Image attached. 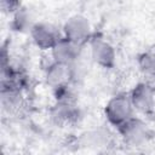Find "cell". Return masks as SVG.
Returning a JSON list of instances; mask_svg holds the SVG:
<instances>
[{"instance_id": "2", "label": "cell", "mask_w": 155, "mask_h": 155, "mask_svg": "<svg viewBox=\"0 0 155 155\" xmlns=\"http://www.w3.org/2000/svg\"><path fill=\"white\" fill-rule=\"evenodd\" d=\"M63 36L80 46L90 42L91 38L93 36L91 24L85 16L74 15L69 17L62 29Z\"/></svg>"}, {"instance_id": "4", "label": "cell", "mask_w": 155, "mask_h": 155, "mask_svg": "<svg viewBox=\"0 0 155 155\" xmlns=\"http://www.w3.org/2000/svg\"><path fill=\"white\" fill-rule=\"evenodd\" d=\"M30 36L34 44L41 50H52L63 38V33L48 22H36L30 30Z\"/></svg>"}, {"instance_id": "10", "label": "cell", "mask_w": 155, "mask_h": 155, "mask_svg": "<svg viewBox=\"0 0 155 155\" xmlns=\"http://www.w3.org/2000/svg\"><path fill=\"white\" fill-rule=\"evenodd\" d=\"M34 16L29 11V8L21 7L17 12L13 13V21H12V27L17 31H29L31 28L35 25L36 22L33 21Z\"/></svg>"}, {"instance_id": "9", "label": "cell", "mask_w": 155, "mask_h": 155, "mask_svg": "<svg viewBox=\"0 0 155 155\" xmlns=\"http://www.w3.org/2000/svg\"><path fill=\"white\" fill-rule=\"evenodd\" d=\"M51 51H52L53 61L73 64L78 59V57L80 56L81 46L63 36Z\"/></svg>"}, {"instance_id": "13", "label": "cell", "mask_w": 155, "mask_h": 155, "mask_svg": "<svg viewBox=\"0 0 155 155\" xmlns=\"http://www.w3.org/2000/svg\"><path fill=\"white\" fill-rule=\"evenodd\" d=\"M154 78H155V75H154Z\"/></svg>"}, {"instance_id": "6", "label": "cell", "mask_w": 155, "mask_h": 155, "mask_svg": "<svg viewBox=\"0 0 155 155\" xmlns=\"http://www.w3.org/2000/svg\"><path fill=\"white\" fill-rule=\"evenodd\" d=\"M130 99L134 110L142 114H151L155 110V90L147 82L137 84L130 93Z\"/></svg>"}, {"instance_id": "3", "label": "cell", "mask_w": 155, "mask_h": 155, "mask_svg": "<svg viewBox=\"0 0 155 155\" xmlns=\"http://www.w3.org/2000/svg\"><path fill=\"white\" fill-rule=\"evenodd\" d=\"M117 131L124 142L130 147L144 145L150 138V130L148 125L136 116L131 117L128 121L117 127Z\"/></svg>"}, {"instance_id": "11", "label": "cell", "mask_w": 155, "mask_h": 155, "mask_svg": "<svg viewBox=\"0 0 155 155\" xmlns=\"http://www.w3.org/2000/svg\"><path fill=\"white\" fill-rule=\"evenodd\" d=\"M139 69L148 75H155V52H143L138 56Z\"/></svg>"}, {"instance_id": "7", "label": "cell", "mask_w": 155, "mask_h": 155, "mask_svg": "<svg viewBox=\"0 0 155 155\" xmlns=\"http://www.w3.org/2000/svg\"><path fill=\"white\" fill-rule=\"evenodd\" d=\"M73 78H74V73H73L71 64L63 63V62L53 61L46 68V71H45L46 82L53 90L69 86Z\"/></svg>"}, {"instance_id": "5", "label": "cell", "mask_w": 155, "mask_h": 155, "mask_svg": "<svg viewBox=\"0 0 155 155\" xmlns=\"http://www.w3.org/2000/svg\"><path fill=\"white\" fill-rule=\"evenodd\" d=\"M92 59L102 68L110 69L115 65L116 52L114 46L102 36L93 35L90 40Z\"/></svg>"}, {"instance_id": "8", "label": "cell", "mask_w": 155, "mask_h": 155, "mask_svg": "<svg viewBox=\"0 0 155 155\" xmlns=\"http://www.w3.org/2000/svg\"><path fill=\"white\" fill-rule=\"evenodd\" d=\"M51 116L59 126L75 124L80 117V111L75 99H59L52 108Z\"/></svg>"}, {"instance_id": "12", "label": "cell", "mask_w": 155, "mask_h": 155, "mask_svg": "<svg viewBox=\"0 0 155 155\" xmlns=\"http://www.w3.org/2000/svg\"><path fill=\"white\" fill-rule=\"evenodd\" d=\"M0 6L2 12L5 13H15L17 12L22 6H21V0H0Z\"/></svg>"}, {"instance_id": "1", "label": "cell", "mask_w": 155, "mask_h": 155, "mask_svg": "<svg viewBox=\"0 0 155 155\" xmlns=\"http://www.w3.org/2000/svg\"><path fill=\"white\" fill-rule=\"evenodd\" d=\"M133 113H134V108L132 105L130 96L126 94L114 96L108 101L104 108V114L107 120L116 128L120 127L126 121H128L131 117H133Z\"/></svg>"}]
</instances>
